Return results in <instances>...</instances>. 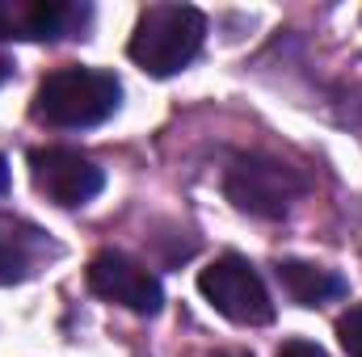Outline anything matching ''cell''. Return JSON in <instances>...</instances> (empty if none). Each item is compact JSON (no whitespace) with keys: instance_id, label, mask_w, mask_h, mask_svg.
<instances>
[{"instance_id":"cell-1","label":"cell","mask_w":362,"mask_h":357,"mask_svg":"<svg viewBox=\"0 0 362 357\" xmlns=\"http://www.w3.org/2000/svg\"><path fill=\"white\" fill-rule=\"evenodd\" d=\"M122 101V85L97 68H59L34 92V118L47 126L81 131L105 122Z\"/></svg>"},{"instance_id":"cell-2","label":"cell","mask_w":362,"mask_h":357,"mask_svg":"<svg viewBox=\"0 0 362 357\" xmlns=\"http://www.w3.org/2000/svg\"><path fill=\"white\" fill-rule=\"evenodd\" d=\"M206 17L194 4H148L131 34V59L148 76H177L202 51Z\"/></svg>"},{"instance_id":"cell-3","label":"cell","mask_w":362,"mask_h":357,"mask_svg":"<svg viewBox=\"0 0 362 357\" xmlns=\"http://www.w3.org/2000/svg\"><path fill=\"white\" fill-rule=\"evenodd\" d=\"M198 290L232 324L257 328V324H270L274 320V303H270V290H266L262 273L249 265L245 257H236V253H228V257H219V261H211L202 269L198 273Z\"/></svg>"},{"instance_id":"cell-4","label":"cell","mask_w":362,"mask_h":357,"mask_svg":"<svg viewBox=\"0 0 362 357\" xmlns=\"http://www.w3.org/2000/svg\"><path fill=\"white\" fill-rule=\"evenodd\" d=\"M303 189H308V181L299 177L291 164L270 160V156H240L228 169V198L245 214L278 219L303 198Z\"/></svg>"},{"instance_id":"cell-5","label":"cell","mask_w":362,"mask_h":357,"mask_svg":"<svg viewBox=\"0 0 362 357\" xmlns=\"http://www.w3.org/2000/svg\"><path fill=\"white\" fill-rule=\"evenodd\" d=\"M89 25V4L68 0H0V42H59Z\"/></svg>"},{"instance_id":"cell-6","label":"cell","mask_w":362,"mask_h":357,"mask_svg":"<svg viewBox=\"0 0 362 357\" xmlns=\"http://www.w3.org/2000/svg\"><path fill=\"white\" fill-rule=\"evenodd\" d=\"M30 177L38 185V193H47L55 206H85L101 193V169L89 156L72 152V147H38L30 152Z\"/></svg>"},{"instance_id":"cell-7","label":"cell","mask_w":362,"mask_h":357,"mask_svg":"<svg viewBox=\"0 0 362 357\" xmlns=\"http://www.w3.org/2000/svg\"><path fill=\"white\" fill-rule=\"evenodd\" d=\"M89 286L105 303H118L135 315H156L165 303L156 273L144 269L139 261H131V257H122V253H97L89 265Z\"/></svg>"},{"instance_id":"cell-8","label":"cell","mask_w":362,"mask_h":357,"mask_svg":"<svg viewBox=\"0 0 362 357\" xmlns=\"http://www.w3.org/2000/svg\"><path fill=\"white\" fill-rule=\"evenodd\" d=\"M51 253L55 248H51L47 231H38L34 223H25L17 214H0V286L34 277Z\"/></svg>"},{"instance_id":"cell-9","label":"cell","mask_w":362,"mask_h":357,"mask_svg":"<svg viewBox=\"0 0 362 357\" xmlns=\"http://www.w3.org/2000/svg\"><path fill=\"white\" fill-rule=\"evenodd\" d=\"M278 282L282 290L303 303V307H320V303H333L346 294V282L333 273V269H320V265H308V261H282L278 265Z\"/></svg>"},{"instance_id":"cell-10","label":"cell","mask_w":362,"mask_h":357,"mask_svg":"<svg viewBox=\"0 0 362 357\" xmlns=\"http://www.w3.org/2000/svg\"><path fill=\"white\" fill-rule=\"evenodd\" d=\"M337 337H341V345H346L350 357H362V303H354V307L337 320Z\"/></svg>"},{"instance_id":"cell-11","label":"cell","mask_w":362,"mask_h":357,"mask_svg":"<svg viewBox=\"0 0 362 357\" xmlns=\"http://www.w3.org/2000/svg\"><path fill=\"white\" fill-rule=\"evenodd\" d=\"M278 357H329L320 345H312V341H282L278 345Z\"/></svg>"},{"instance_id":"cell-12","label":"cell","mask_w":362,"mask_h":357,"mask_svg":"<svg viewBox=\"0 0 362 357\" xmlns=\"http://www.w3.org/2000/svg\"><path fill=\"white\" fill-rule=\"evenodd\" d=\"M8 189V164H4V156H0V193Z\"/></svg>"},{"instance_id":"cell-13","label":"cell","mask_w":362,"mask_h":357,"mask_svg":"<svg viewBox=\"0 0 362 357\" xmlns=\"http://www.w3.org/2000/svg\"><path fill=\"white\" fill-rule=\"evenodd\" d=\"M4 76H8V63H4V59H0V85H4Z\"/></svg>"}]
</instances>
